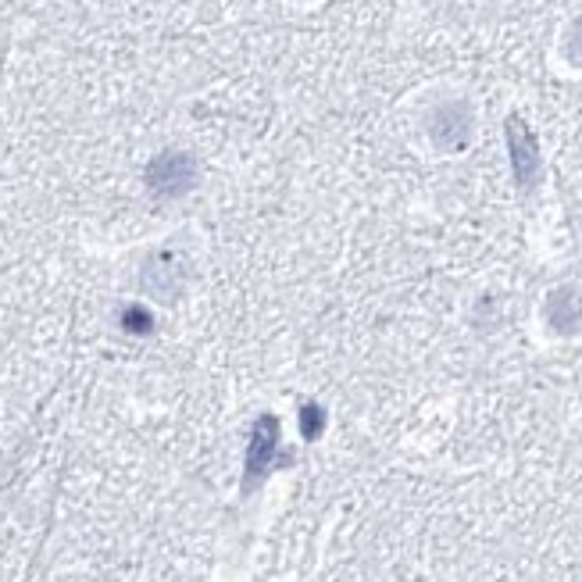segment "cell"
<instances>
[{
    "label": "cell",
    "mask_w": 582,
    "mask_h": 582,
    "mask_svg": "<svg viewBox=\"0 0 582 582\" xmlns=\"http://www.w3.org/2000/svg\"><path fill=\"white\" fill-rule=\"evenodd\" d=\"M565 54L572 64H582V19L568 29V40H565Z\"/></svg>",
    "instance_id": "obj_9"
},
{
    "label": "cell",
    "mask_w": 582,
    "mask_h": 582,
    "mask_svg": "<svg viewBox=\"0 0 582 582\" xmlns=\"http://www.w3.org/2000/svg\"><path fill=\"white\" fill-rule=\"evenodd\" d=\"M144 183L154 201H179L197 190L201 165L186 150H161L144 168Z\"/></svg>",
    "instance_id": "obj_1"
},
{
    "label": "cell",
    "mask_w": 582,
    "mask_h": 582,
    "mask_svg": "<svg viewBox=\"0 0 582 582\" xmlns=\"http://www.w3.org/2000/svg\"><path fill=\"white\" fill-rule=\"evenodd\" d=\"M472 108L464 100H450V105H439L429 114V136L439 150H464L472 140Z\"/></svg>",
    "instance_id": "obj_5"
},
{
    "label": "cell",
    "mask_w": 582,
    "mask_h": 582,
    "mask_svg": "<svg viewBox=\"0 0 582 582\" xmlns=\"http://www.w3.org/2000/svg\"><path fill=\"white\" fill-rule=\"evenodd\" d=\"M279 419L276 415H262L251 429V444H247V461H243V494H254L257 486L271 475V469L279 464Z\"/></svg>",
    "instance_id": "obj_3"
},
{
    "label": "cell",
    "mask_w": 582,
    "mask_h": 582,
    "mask_svg": "<svg viewBox=\"0 0 582 582\" xmlns=\"http://www.w3.org/2000/svg\"><path fill=\"white\" fill-rule=\"evenodd\" d=\"M547 322H550L554 332H565V336L579 332V326H582V296H579V290H572V287L554 290L547 296Z\"/></svg>",
    "instance_id": "obj_6"
},
{
    "label": "cell",
    "mask_w": 582,
    "mask_h": 582,
    "mask_svg": "<svg viewBox=\"0 0 582 582\" xmlns=\"http://www.w3.org/2000/svg\"><path fill=\"white\" fill-rule=\"evenodd\" d=\"M186 282H190L186 257L172 247L150 251L144 257V265H140V287H144L154 301H161V304L179 301V296L186 293Z\"/></svg>",
    "instance_id": "obj_2"
},
{
    "label": "cell",
    "mask_w": 582,
    "mask_h": 582,
    "mask_svg": "<svg viewBox=\"0 0 582 582\" xmlns=\"http://www.w3.org/2000/svg\"><path fill=\"white\" fill-rule=\"evenodd\" d=\"M119 326H122V332H129V336H150V332H154V315L147 312L144 304H129V307H122Z\"/></svg>",
    "instance_id": "obj_7"
},
{
    "label": "cell",
    "mask_w": 582,
    "mask_h": 582,
    "mask_svg": "<svg viewBox=\"0 0 582 582\" xmlns=\"http://www.w3.org/2000/svg\"><path fill=\"white\" fill-rule=\"evenodd\" d=\"M301 433H304V439H318L326 433V408L315 404V400L301 408Z\"/></svg>",
    "instance_id": "obj_8"
},
{
    "label": "cell",
    "mask_w": 582,
    "mask_h": 582,
    "mask_svg": "<svg viewBox=\"0 0 582 582\" xmlns=\"http://www.w3.org/2000/svg\"><path fill=\"white\" fill-rule=\"evenodd\" d=\"M504 136H508V154H511L514 183H519L522 190H533V186L539 183V172H543V158H539L536 133L525 125L522 114H508V122H504Z\"/></svg>",
    "instance_id": "obj_4"
}]
</instances>
